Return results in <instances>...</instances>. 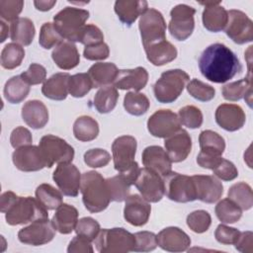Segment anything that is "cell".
Masks as SVG:
<instances>
[{
	"label": "cell",
	"instance_id": "cell-49",
	"mask_svg": "<svg viewBox=\"0 0 253 253\" xmlns=\"http://www.w3.org/2000/svg\"><path fill=\"white\" fill-rule=\"evenodd\" d=\"M61 41H63V38L57 32L52 23L47 22L42 26L39 37V43L43 48L49 49L53 46H56Z\"/></svg>",
	"mask_w": 253,
	"mask_h": 253
},
{
	"label": "cell",
	"instance_id": "cell-20",
	"mask_svg": "<svg viewBox=\"0 0 253 253\" xmlns=\"http://www.w3.org/2000/svg\"><path fill=\"white\" fill-rule=\"evenodd\" d=\"M246 121L243 109L235 104H221L215 111L216 124L227 131L240 129Z\"/></svg>",
	"mask_w": 253,
	"mask_h": 253
},
{
	"label": "cell",
	"instance_id": "cell-56",
	"mask_svg": "<svg viewBox=\"0 0 253 253\" xmlns=\"http://www.w3.org/2000/svg\"><path fill=\"white\" fill-rule=\"evenodd\" d=\"M21 76L29 85H38L45 80L46 70L39 63H32Z\"/></svg>",
	"mask_w": 253,
	"mask_h": 253
},
{
	"label": "cell",
	"instance_id": "cell-5",
	"mask_svg": "<svg viewBox=\"0 0 253 253\" xmlns=\"http://www.w3.org/2000/svg\"><path fill=\"white\" fill-rule=\"evenodd\" d=\"M89 12L75 7H65L53 17V25L60 36L69 42H79Z\"/></svg>",
	"mask_w": 253,
	"mask_h": 253
},
{
	"label": "cell",
	"instance_id": "cell-15",
	"mask_svg": "<svg viewBox=\"0 0 253 253\" xmlns=\"http://www.w3.org/2000/svg\"><path fill=\"white\" fill-rule=\"evenodd\" d=\"M178 116L170 110H158L152 114L147 121V128L151 135L166 138L181 127Z\"/></svg>",
	"mask_w": 253,
	"mask_h": 253
},
{
	"label": "cell",
	"instance_id": "cell-55",
	"mask_svg": "<svg viewBox=\"0 0 253 253\" xmlns=\"http://www.w3.org/2000/svg\"><path fill=\"white\" fill-rule=\"evenodd\" d=\"M79 42L85 46L104 42V35L97 26L92 24L86 25L80 35Z\"/></svg>",
	"mask_w": 253,
	"mask_h": 253
},
{
	"label": "cell",
	"instance_id": "cell-21",
	"mask_svg": "<svg viewBox=\"0 0 253 253\" xmlns=\"http://www.w3.org/2000/svg\"><path fill=\"white\" fill-rule=\"evenodd\" d=\"M156 237L158 246L169 252H183L191 245V239L188 234L176 226L162 229Z\"/></svg>",
	"mask_w": 253,
	"mask_h": 253
},
{
	"label": "cell",
	"instance_id": "cell-13",
	"mask_svg": "<svg viewBox=\"0 0 253 253\" xmlns=\"http://www.w3.org/2000/svg\"><path fill=\"white\" fill-rule=\"evenodd\" d=\"M133 185L139 191L141 197L149 203H157L165 195L162 177L145 167L139 170Z\"/></svg>",
	"mask_w": 253,
	"mask_h": 253
},
{
	"label": "cell",
	"instance_id": "cell-62",
	"mask_svg": "<svg viewBox=\"0 0 253 253\" xmlns=\"http://www.w3.org/2000/svg\"><path fill=\"white\" fill-rule=\"evenodd\" d=\"M220 159H221V156L211 155V154H208L200 151V153L197 156V163L203 168L212 170L213 167L219 162Z\"/></svg>",
	"mask_w": 253,
	"mask_h": 253
},
{
	"label": "cell",
	"instance_id": "cell-25",
	"mask_svg": "<svg viewBox=\"0 0 253 253\" xmlns=\"http://www.w3.org/2000/svg\"><path fill=\"white\" fill-rule=\"evenodd\" d=\"M148 81V73L144 67L138 66L133 69H121L118 71L114 86L117 89H133L137 92L143 89Z\"/></svg>",
	"mask_w": 253,
	"mask_h": 253
},
{
	"label": "cell",
	"instance_id": "cell-35",
	"mask_svg": "<svg viewBox=\"0 0 253 253\" xmlns=\"http://www.w3.org/2000/svg\"><path fill=\"white\" fill-rule=\"evenodd\" d=\"M30 92V85L21 75L11 77L4 86V97L11 104H19L24 101Z\"/></svg>",
	"mask_w": 253,
	"mask_h": 253
},
{
	"label": "cell",
	"instance_id": "cell-6",
	"mask_svg": "<svg viewBox=\"0 0 253 253\" xmlns=\"http://www.w3.org/2000/svg\"><path fill=\"white\" fill-rule=\"evenodd\" d=\"M94 243L101 253H126L134 251L135 237L122 227L104 228L100 229Z\"/></svg>",
	"mask_w": 253,
	"mask_h": 253
},
{
	"label": "cell",
	"instance_id": "cell-2",
	"mask_svg": "<svg viewBox=\"0 0 253 253\" xmlns=\"http://www.w3.org/2000/svg\"><path fill=\"white\" fill-rule=\"evenodd\" d=\"M0 211L10 225H19L33 222L38 219L48 218L47 210L36 198L20 197L11 191L1 195Z\"/></svg>",
	"mask_w": 253,
	"mask_h": 253
},
{
	"label": "cell",
	"instance_id": "cell-22",
	"mask_svg": "<svg viewBox=\"0 0 253 253\" xmlns=\"http://www.w3.org/2000/svg\"><path fill=\"white\" fill-rule=\"evenodd\" d=\"M164 145L171 162L177 163L184 161L190 154L192 138L185 129L180 128L178 131L165 138Z\"/></svg>",
	"mask_w": 253,
	"mask_h": 253
},
{
	"label": "cell",
	"instance_id": "cell-17",
	"mask_svg": "<svg viewBox=\"0 0 253 253\" xmlns=\"http://www.w3.org/2000/svg\"><path fill=\"white\" fill-rule=\"evenodd\" d=\"M12 160L16 168L24 172L39 171L46 167L40 147L32 144L17 148L12 154Z\"/></svg>",
	"mask_w": 253,
	"mask_h": 253
},
{
	"label": "cell",
	"instance_id": "cell-29",
	"mask_svg": "<svg viewBox=\"0 0 253 253\" xmlns=\"http://www.w3.org/2000/svg\"><path fill=\"white\" fill-rule=\"evenodd\" d=\"M55 229L61 234H69L75 229L78 221V211L76 208L68 204H61L51 219Z\"/></svg>",
	"mask_w": 253,
	"mask_h": 253
},
{
	"label": "cell",
	"instance_id": "cell-61",
	"mask_svg": "<svg viewBox=\"0 0 253 253\" xmlns=\"http://www.w3.org/2000/svg\"><path fill=\"white\" fill-rule=\"evenodd\" d=\"M235 248L242 253L253 252V233L252 231L240 232V235L234 243Z\"/></svg>",
	"mask_w": 253,
	"mask_h": 253
},
{
	"label": "cell",
	"instance_id": "cell-44",
	"mask_svg": "<svg viewBox=\"0 0 253 253\" xmlns=\"http://www.w3.org/2000/svg\"><path fill=\"white\" fill-rule=\"evenodd\" d=\"M148 98L138 92H127L124 99L125 110L132 116H142L149 108Z\"/></svg>",
	"mask_w": 253,
	"mask_h": 253
},
{
	"label": "cell",
	"instance_id": "cell-23",
	"mask_svg": "<svg viewBox=\"0 0 253 253\" xmlns=\"http://www.w3.org/2000/svg\"><path fill=\"white\" fill-rule=\"evenodd\" d=\"M142 163L161 177H165L171 172L172 162L167 152L158 145L147 146L142 152Z\"/></svg>",
	"mask_w": 253,
	"mask_h": 253
},
{
	"label": "cell",
	"instance_id": "cell-10",
	"mask_svg": "<svg viewBox=\"0 0 253 253\" xmlns=\"http://www.w3.org/2000/svg\"><path fill=\"white\" fill-rule=\"evenodd\" d=\"M39 147L48 168L52 167L55 163H69L74 157L73 147L64 139L52 134L42 136L40 140Z\"/></svg>",
	"mask_w": 253,
	"mask_h": 253
},
{
	"label": "cell",
	"instance_id": "cell-28",
	"mask_svg": "<svg viewBox=\"0 0 253 253\" xmlns=\"http://www.w3.org/2000/svg\"><path fill=\"white\" fill-rule=\"evenodd\" d=\"M147 9L148 4L143 0H119L115 2V12L120 21L126 26H131Z\"/></svg>",
	"mask_w": 253,
	"mask_h": 253
},
{
	"label": "cell",
	"instance_id": "cell-7",
	"mask_svg": "<svg viewBox=\"0 0 253 253\" xmlns=\"http://www.w3.org/2000/svg\"><path fill=\"white\" fill-rule=\"evenodd\" d=\"M190 77L182 69H170L164 71L153 86L156 100L168 104L177 100L183 92Z\"/></svg>",
	"mask_w": 253,
	"mask_h": 253
},
{
	"label": "cell",
	"instance_id": "cell-4",
	"mask_svg": "<svg viewBox=\"0 0 253 253\" xmlns=\"http://www.w3.org/2000/svg\"><path fill=\"white\" fill-rule=\"evenodd\" d=\"M136 146V139L131 135L119 136L112 144L115 169L123 174L131 185L134 184L140 170L137 162L134 161Z\"/></svg>",
	"mask_w": 253,
	"mask_h": 253
},
{
	"label": "cell",
	"instance_id": "cell-12",
	"mask_svg": "<svg viewBox=\"0 0 253 253\" xmlns=\"http://www.w3.org/2000/svg\"><path fill=\"white\" fill-rule=\"evenodd\" d=\"M228 19L225 34L237 44L250 42L253 40V23L251 19L240 10L227 11Z\"/></svg>",
	"mask_w": 253,
	"mask_h": 253
},
{
	"label": "cell",
	"instance_id": "cell-58",
	"mask_svg": "<svg viewBox=\"0 0 253 253\" xmlns=\"http://www.w3.org/2000/svg\"><path fill=\"white\" fill-rule=\"evenodd\" d=\"M109 54L110 49L108 44H106L105 42L85 46L83 50L84 57L89 60H104L108 58Z\"/></svg>",
	"mask_w": 253,
	"mask_h": 253
},
{
	"label": "cell",
	"instance_id": "cell-18",
	"mask_svg": "<svg viewBox=\"0 0 253 253\" xmlns=\"http://www.w3.org/2000/svg\"><path fill=\"white\" fill-rule=\"evenodd\" d=\"M192 179L196 188L197 199L207 203L213 204L217 202L223 194L221 182L211 175H194Z\"/></svg>",
	"mask_w": 253,
	"mask_h": 253
},
{
	"label": "cell",
	"instance_id": "cell-31",
	"mask_svg": "<svg viewBox=\"0 0 253 253\" xmlns=\"http://www.w3.org/2000/svg\"><path fill=\"white\" fill-rule=\"evenodd\" d=\"M118 71V67L113 62H97L89 68L88 75L93 88H98L114 83Z\"/></svg>",
	"mask_w": 253,
	"mask_h": 253
},
{
	"label": "cell",
	"instance_id": "cell-14",
	"mask_svg": "<svg viewBox=\"0 0 253 253\" xmlns=\"http://www.w3.org/2000/svg\"><path fill=\"white\" fill-rule=\"evenodd\" d=\"M55 227L51 220L42 218L33 221L18 232L20 242L33 246H40L50 242L55 235Z\"/></svg>",
	"mask_w": 253,
	"mask_h": 253
},
{
	"label": "cell",
	"instance_id": "cell-9",
	"mask_svg": "<svg viewBox=\"0 0 253 253\" xmlns=\"http://www.w3.org/2000/svg\"><path fill=\"white\" fill-rule=\"evenodd\" d=\"M165 195L177 203H189L197 200L196 188L192 177L170 172L163 177Z\"/></svg>",
	"mask_w": 253,
	"mask_h": 253
},
{
	"label": "cell",
	"instance_id": "cell-33",
	"mask_svg": "<svg viewBox=\"0 0 253 253\" xmlns=\"http://www.w3.org/2000/svg\"><path fill=\"white\" fill-rule=\"evenodd\" d=\"M36 34L34 23L28 18H18L11 23L10 37L13 42L21 45H29L32 43Z\"/></svg>",
	"mask_w": 253,
	"mask_h": 253
},
{
	"label": "cell",
	"instance_id": "cell-32",
	"mask_svg": "<svg viewBox=\"0 0 253 253\" xmlns=\"http://www.w3.org/2000/svg\"><path fill=\"white\" fill-rule=\"evenodd\" d=\"M222 96L227 101H239L244 98L249 107H251L252 80L251 77L230 82L222 87Z\"/></svg>",
	"mask_w": 253,
	"mask_h": 253
},
{
	"label": "cell",
	"instance_id": "cell-39",
	"mask_svg": "<svg viewBox=\"0 0 253 253\" xmlns=\"http://www.w3.org/2000/svg\"><path fill=\"white\" fill-rule=\"evenodd\" d=\"M228 199L233 201L242 211H248L253 206V195L251 187L245 182L232 185L228 190Z\"/></svg>",
	"mask_w": 253,
	"mask_h": 253
},
{
	"label": "cell",
	"instance_id": "cell-41",
	"mask_svg": "<svg viewBox=\"0 0 253 253\" xmlns=\"http://www.w3.org/2000/svg\"><path fill=\"white\" fill-rule=\"evenodd\" d=\"M107 186L109 189L111 201L113 202H123L126 201L129 196L131 184L123 175L119 174L117 176L106 179Z\"/></svg>",
	"mask_w": 253,
	"mask_h": 253
},
{
	"label": "cell",
	"instance_id": "cell-53",
	"mask_svg": "<svg viewBox=\"0 0 253 253\" xmlns=\"http://www.w3.org/2000/svg\"><path fill=\"white\" fill-rule=\"evenodd\" d=\"M135 252H149L157 247V237L150 231H139L134 233Z\"/></svg>",
	"mask_w": 253,
	"mask_h": 253
},
{
	"label": "cell",
	"instance_id": "cell-19",
	"mask_svg": "<svg viewBox=\"0 0 253 253\" xmlns=\"http://www.w3.org/2000/svg\"><path fill=\"white\" fill-rule=\"evenodd\" d=\"M151 206L139 195L128 196L126 200L124 209L125 219L131 225L142 226L150 216Z\"/></svg>",
	"mask_w": 253,
	"mask_h": 253
},
{
	"label": "cell",
	"instance_id": "cell-64",
	"mask_svg": "<svg viewBox=\"0 0 253 253\" xmlns=\"http://www.w3.org/2000/svg\"><path fill=\"white\" fill-rule=\"evenodd\" d=\"M0 26H1V40H0V42H5V40L9 36V28L3 20L0 22Z\"/></svg>",
	"mask_w": 253,
	"mask_h": 253
},
{
	"label": "cell",
	"instance_id": "cell-46",
	"mask_svg": "<svg viewBox=\"0 0 253 253\" xmlns=\"http://www.w3.org/2000/svg\"><path fill=\"white\" fill-rule=\"evenodd\" d=\"M187 91L193 98L202 102L211 101L215 96V89L212 86L196 78L192 79L188 83Z\"/></svg>",
	"mask_w": 253,
	"mask_h": 253
},
{
	"label": "cell",
	"instance_id": "cell-59",
	"mask_svg": "<svg viewBox=\"0 0 253 253\" xmlns=\"http://www.w3.org/2000/svg\"><path fill=\"white\" fill-rule=\"evenodd\" d=\"M32 141L33 137L30 130L24 126H18L11 132L10 142L12 147H14L15 149L25 145H29L32 143Z\"/></svg>",
	"mask_w": 253,
	"mask_h": 253
},
{
	"label": "cell",
	"instance_id": "cell-42",
	"mask_svg": "<svg viewBox=\"0 0 253 253\" xmlns=\"http://www.w3.org/2000/svg\"><path fill=\"white\" fill-rule=\"evenodd\" d=\"M25 57L24 47L16 42L7 43L1 51V65L5 69H14L22 63Z\"/></svg>",
	"mask_w": 253,
	"mask_h": 253
},
{
	"label": "cell",
	"instance_id": "cell-30",
	"mask_svg": "<svg viewBox=\"0 0 253 253\" xmlns=\"http://www.w3.org/2000/svg\"><path fill=\"white\" fill-rule=\"evenodd\" d=\"M70 75L68 73H55L44 81L42 87V93L48 99L55 101H62L67 97L68 80Z\"/></svg>",
	"mask_w": 253,
	"mask_h": 253
},
{
	"label": "cell",
	"instance_id": "cell-34",
	"mask_svg": "<svg viewBox=\"0 0 253 253\" xmlns=\"http://www.w3.org/2000/svg\"><path fill=\"white\" fill-rule=\"evenodd\" d=\"M147 59L156 66H161L173 61L177 57L176 47L168 41L144 48Z\"/></svg>",
	"mask_w": 253,
	"mask_h": 253
},
{
	"label": "cell",
	"instance_id": "cell-63",
	"mask_svg": "<svg viewBox=\"0 0 253 253\" xmlns=\"http://www.w3.org/2000/svg\"><path fill=\"white\" fill-rule=\"evenodd\" d=\"M56 4V0H40V1H34L35 7L40 11H48L50 10L54 5Z\"/></svg>",
	"mask_w": 253,
	"mask_h": 253
},
{
	"label": "cell",
	"instance_id": "cell-16",
	"mask_svg": "<svg viewBox=\"0 0 253 253\" xmlns=\"http://www.w3.org/2000/svg\"><path fill=\"white\" fill-rule=\"evenodd\" d=\"M52 179L64 196L77 197L80 190L81 175L72 163H60L52 174Z\"/></svg>",
	"mask_w": 253,
	"mask_h": 253
},
{
	"label": "cell",
	"instance_id": "cell-38",
	"mask_svg": "<svg viewBox=\"0 0 253 253\" xmlns=\"http://www.w3.org/2000/svg\"><path fill=\"white\" fill-rule=\"evenodd\" d=\"M199 142L201 151L208 154L221 156L225 149L224 138L217 132L211 129L203 130L200 133Z\"/></svg>",
	"mask_w": 253,
	"mask_h": 253
},
{
	"label": "cell",
	"instance_id": "cell-11",
	"mask_svg": "<svg viewBox=\"0 0 253 253\" xmlns=\"http://www.w3.org/2000/svg\"><path fill=\"white\" fill-rule=\"evenodd\" d=\"M196 10L186 4H179L170 11L171 20L168 25L171 36L177 41L187 40L194 31V15Z\"/></svg>",
	"mask_w": 253,
	"mask_h": 253
},
{
	"label": "cell",
	"instance_id": "cell-51",
	"mask_svg": "<svg viewBox=\"0 0 253 253\" xmlns=\"http://www.w3.org/2000/svg\"><path fill=\"white\" fill-rule=\"evenodd\" d=\"M111 160L110 153L102 148H93L85 152L84 162L92 168L105 167Z\"/></svg>",
	"mask_w": 253,
	"mask_h": 253
},
{
	"label": "cell",
	"instance_id": "cell-36",
	"mask_svg": "<svg viewBox=\"0 0 253 253\" xmlns=\"http://www.w3.org/2000/svg\"><path fill=\"white\" fill-rule=\"evenodd\" d=\"M73 134L80 141H91L99 134V125L93 118L81 116L74 122Z\"/></svg>",
	"mask_w": 253,
	"mask_h": 253
},
{
	"label": "cell",
	"instance_id": "cell-1",
	"mask_svg": "<svg viewBox=\"0 0 253 253\" xmlns=\"http://www.w3.org/2000/svg\"><path fill=\"white\" fill-rule=\"evenodd\" d=\"M199 68L206 79L214 83H225L241 72L242 65L229 47L216 42L202 52Z\"/></svg>",
	"mask_w": 253,
	"mask_h": 253
},
{
	"label": "cell",
	"instance_id": "cell-48",
	"mask_svg": "<svg viewBox=\"0 0 253 253\" xmlns=\"http://www.w3.org/2000/svg\"><path fill=\"white\" fill-rule=\"evenodd\" d=\"M211 223V214L204 210L195 211L187 216V225L196 233L206 232L210 228Z\"/></svg>",
	"mask_w": 253,
	"mask_h": 253
},
{
	"label": "cell",
	"instance_id": "cell-50",
	"mask_svg": "<svg viewBox=\"0 0 253 253\" xmlns=\"http://www.w3.org/2000/svg\"><path fill=\"white\" fill-rule=\"evenodd\" d=\"M100 231V224L92 217H82L77 221L75 226V232L77 235H82L91 241L97 237Z\"/></svg>",
	"mask_w": 253,
	"mask_h": 253
},
{
	"label": "cell",
	"instance_id": "cell-43",
	"mask_svg": "<svg viewBox=\"0 0 253 253\" xmlns=\"http://www.w3.org/2000/svg\"><path fill=\"white\" fill-rule=\"evenodd\" d=\"M214 211L216 217L223 223H234L242 215V210L228 198L219 201L215 206Z\"/></svg>",
	"mask_w": 253,
	"mask_h": 253
},
{
	"label": "cell",
	"instance_id": "cell-24",
	"mask_svg": "<svg viewBox=\"0 0 253 253\" xmlns=\"http://www.w3.org/2000/svg\"><path fill=\"white\" fill-rule=\"evenodd\" d=\"M201 5L205 6L203 11V25L204 27L213 33L220 32L225 29L227 24V11L220 5L219 1H207L200 2Z\"/></svg>",
	"mask_w": 253,
	"mask_h": 253
},
{
	"label": "cell",
	"instance_id": "cell-8",
	"mask_svg": "<svg viewBox=\"0 0 253 253\" xmlns=\"http://www.w3.org/2000/svg\"><path fill=\"white\" fill-rule=\"evenodd\" d=\"M138 28L144 48L167 41L165 20L156 9H147L140 16Z\"/></svg>",
	"mask_w": 253,
	"mask_h": 253
},
{
	"label": "cell",
	"instance_id": "cell-60",
	"mask_svg": "<svg viewBox=\"0 0 253 253\" xmlns=\"http://www.w3.org/2000/svg\"><path fill=\"white\" fill-rule=\"evenodd\" d=\"M68 253H92L93 247L91 244V240L88 238L77 235L70 242L67 247Z\"/></svg>",
	"mask_w": 253,
	"mask_h": 253
},
{
	"label": "cell",
	"instance_id": "cell-27",
	"mask_svg": "<svg viewBox=\"0 0 253 253\" xmlns=\"http://www.w3.org/2000/svg\"><path fill=\"white\" fill-rule=\"evenodd\" d=\"M22 118L29 126L39 129L47 124L48 111L42 101L30 100L22 108Z\"/></svg>",
	"mask_w": 253,
	"mask_h": 253
},
{
	"label": "cell",
	"instance_id": "cell-37",
	"mask_svg": "<svg viewBox=\"0 0 253 253\" xmlns=\"http://www.w3.org/2000/svg\"><path fill=\"white\" fill-rule=\"evenodd\" d=\"M118 99L119 93L115 86H103L94 97V106L100 114H108L115 109Z\"/></svg>",
	"mask_w": 253,
	"mask_h": 253
},
{
	"label": "cell",
	"instance_id": "cell-57",
	"mask_svg": "<svg viewBox=\"0 0 253 253\" xmlns=\"http://www.w3.org/2000/svg\"><path fill=\"white\" fill-rule=\"evenodd\" d=\"M240 235V231L234 227H229L225 224H219L214 232V237L217 242L225 245L234 244Z\"/></svg>",
	"mask_w": 253,
	"mask_h": 253
},
{
	"label": "cell",
	"instance_id": "cell-45",
	"mask_svg": "<svg viewBox=\"0 0 253 253\" xmlns=\"http://www.w3.org/2000/svg\"><path fill=\"white\" fill-rule=\"evenodd\" d=\"M93 88L88 73H77L69 77L68 92L74 98H82Z\"/></svg>",
	"mask_w": 253,
	"mask_h": 253
},
{
	"label": "cell",
	"instance_id": "cell-52",
	"mask_svg": "<svg viewBox=\"0 0 253 253\" xmlns=\"http://www.w3.org/2000/svg\"><path fill=\"white\" fill-rule=\"evenodd\" d=\"M24 7L22 0H1L0 1V16L3 20L13 22L18 19L19 14Z\"/></svg>",
	"mask_w": 253,
	"mask_h": 253
},
{
	"label": "cell",
	"instance_id": "cell-26",
	"mask_svg": "<svg viewBox=\"0 0 253 253\" xmlns=\"http://www.w3.org/2000/svg\"><path fill=\"white\" fill-rule=\"evenodd\" d=\"M51 57L54 63L63 70L76 67L80 61V55L76 45L69 41H61L52 50Z\"/></svg>",
	"mask_w": 253,
	"mask_h": 253
},
{
	"label": "cell",
	"instance_id": "cell-54",
	"mask_svg": "<svg viewBox=\"0 0 253 253\" xmlns=\"http://www.w3.org/2000/svg\"><path fill=\"white\" fill-rule=\"evenodd\" d=\"M212 172L215 177L223 181H231L238 176V171L235 165L231 161L222 157L219 162L213 167Z\"/></svg>",
	"mask_w": 253,
	"mask_h": 253
},
{
	"label": "cell",
	"instance_id": "cell-47",
	"mask_svg": "<svg viewBox=\"0 0 253 253\" xmlns=\"http://www.w3.org/2000/svg\"><path fill=\"white\" fill-rule=\"evenodd\" d=\"M180 123L189 128H198L203 124V114L195 106L189 105L181 108L178 112Z\"/></svg>",
	"mask_w": 253,
	"mask_h": 253
},
{
	"label": "cell",
	"instance_id": "cell-3",
	"mask_svg": "<svg viewBox=\"0 0 253 253\" xmlns=\"http://www.w3.org/2000/svg\"><path fill=\"white\" fill-rule=\"evenodd\" d=\"M80 192L83 204L90 212L103 211L111 202L106 179L96 171H88L81 176Z\"/></svg>",
	"mask_w": 253,
	"mask_h": 253
},
{
	"label": "cell",
	"instance_id": "cell-40",
	"mask_svg": "<svg viewBox=\"0 0 253 253\" xmlns=\"http://www.w3.org/2000/svg\"><path fill=\"white\" fill-rule=\"evenodd\" d=\"M36 198L48 211L56 210L62 204V193L49 184H41L36 190Z\"/></svg>",
	"mask_w": 253,
	"mask_h": 253
}]
</instances>
